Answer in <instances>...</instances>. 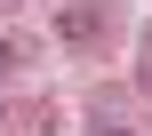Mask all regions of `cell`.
Instances as JSON below:
<instances>
[{"instance_id":"6da1fadb","label":"cell","mask_w":152,"mask_h":136,"mask_svg":"<svg viewBox=\"0 0 152 136\" xmlns=\"http://www.w3.org/2000/svg\"><path fill=\"white\" fill-rule=\"evenodd\" d=\"M56 32H64L72 48H96V40H104V8H96V0H64V16H56Z\"/></svg>"},{"instance_id":"7a4b0ae2","label":"cell","mask_w":152,"mask_h":136,"mask_svg":"<svg viewBox=\"0 0 152 136\" xmlns=\"http://www.w3.org/2000/svg\"><path fill=\"white\" fill-rule=\"evenodd\" d=\"M16 64H24V40H16V32H0V80H8Z\"/></svg>"},{"instance_id":"3957f363","label":"cell","mask_w":152,"mask_h":136,"mask_svg":"<svg viewBox=\"0 0 152 136\" xmlns=\"http://www.w3.org/2000/svg\"><path fill=\"white\" fill-rule=\"evenodd\" d=\"M136 80H144V88H152V32H144V64H136Z\"/></svg>"},{"instance_id":"277c9868","label":"cell","mask_w":152,"mask_h":136,"mask_svg":"<svg viewBox=\"0 0 152 136\" xmlns=\"http://www.w3.org/2000/svg\"><path fill=\"white\" fill-rule=\"evenodd\" d=\"M88 136H128V128H120V120H96V128H88Z\"/></svg>"}]
</instances>
